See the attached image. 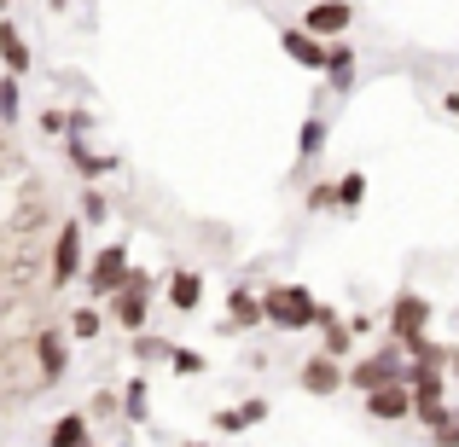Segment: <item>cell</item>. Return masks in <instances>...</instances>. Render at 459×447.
Wrapping results in <instances>:
<instances>
[{"instance_id": "603a6c76", "label": "cell", "mask_w": 459, "mask_h": 447, "mask_svg": "<svg viewBox=\"0 0 459 447\" xmlns=\"http://www.w3.org/2000/svg\"><path fill=\"white\" fill-rule=\"evenodd\" d=\"M0 12H6V0H0Z\"/></svg>"}, {"instance_id": "d6986e66", "label": "cell", "mask_w": 459, "mask_h": 447, "mask_svg": "<svg viewBox=\"0 0 459 447\" xmlns=\"http://www.w3.org/2000/svg\"><path fill=\"white\" fill-rule=\"evenodd\" d=\"M140 413H146V378L128 383V418H140Z\"/></svg>"}, {"instance_id": "9a60e30c", "label": "cell", "mask_w": 459, "mask_h": 447, "mask_svg": "<svg viewBox=\"0 0 459 447\" xmlns=\"http://www.w3.org/2000/svg\"><path fill=\"white\" fill-rule=\"evenodd\" d=\"M227 308H233V320H238V325H256L262 314H268L256 297H245V291H233V297H227Z\"/></svg>"}, {"instance_id": "ffe728a7", "label": "cell", "mask_w": 459, "mask_h": 447, "mask_svg": "<svg viewBox=\"0 0 459 447\" xmlns=\"http://www.w3.org/2000/svg\"><path fill=\"white\" fill-rule=\"evenodd\" d=\"M76 337H100V314H93V308L76 314Z\"/></svg>"}, {"instance_id": "4fadbf2b", "label": "cell", "mask_w": 459, "mask_h": 447, "mask_svg": "<svg viewBox=\"0 0 459 447\" xmlns=\"http://www.w3.org/2000/svg\"><path fill=\"white\" fill-rule=\"evenodd\" d=\"M35 348H41V372H47V378H58V372H65V337L41 331V343H35Z\"/></svg>"}, {"instance_id": "30bf717a", "label": "cell", "mask_w": 459, "mask_h": 447, "mask_svg": "<svg viewBox=\"0 0 459 447\" xmlns=\"http://www.w3.org/2000/svg\"><path fill=\"white\" fill-rule=\"evenodd\" d=\"M0 58H6L12 76H18V70H30V47H23V35L12 30V23H0Z\"/></svg>"}, {"instance_id": "ba28073f", "label": "cell", "mask_w": 459, "mask_h": 447, "mask_svg": "<svg viewBox=\"0 0 459 447\" xmlns=\"http://www.w3.org/2000/svg\"><path fill=\"white\" fill-rule=\"evenodd\" d=\"M355 383H360V390H384V383H395V360H384V355H372V360H360V366H355Z\"/></svg>"}, {"instance_id": "5b68a950", "label": "cell", "mask_w": 459, "mask_h": 447, "mask_svg": "<svg viewBox=\"0 0 459 447\" xmlns=\"http://www.w3.org/2000/svg\"><path fill=\"white\" fill-rule=\"evenodd\" d=\"M367 407H372V418H407L419 401L402 390V383H384V390H372V395H367Z\"/></svg>"}, {"instance_id": "52a82bcc", "label": "cell", "mask_w": 459, "mask_h": 447, "mask_svg": "<svg viewBox=\"0 0 459 447\" xmlns=\"http://www.w3.org/2000/svg\"><path fill=\"white\" fill-rule=\"evenodd\" d=\"M343 23H349V6H343V0H320V6L308 12V30L314 35H337Z\"/></svg>"}, {"instance_id": "3957f363", "label": "cell", "mask_w": 459, "mask_h": 447, "mask_svg": "<svg viewBox=\"0 0 459 447\" xmlns=\"http://www.w3.org/2000/svg\"><path fill=\"white\" fill-rule=\"evenodd\" d=\"M123 285H128V250L111 245L100 262H93V291H100V297H117Z\"/></svg>"}, {"instance_id": "e0dca14e", "label": "cell", "mask_w": 459, "mask_h": 447, "mask_svg": "<svg viewBox=\"0 0 459 447\" xmlns=\"http://www.w3.org/2000/svg\"><path fill=\"white\" fill-rule=\"evenodd\" d=\"M0 116H6V123H12V116H18V82H0Z\"/></svg>"}, {"instance_id": "44dd1931", "label": "cell", "mask_w": 459, "mask_h": 447, "mask_svg": "<svg viewBox=\"0 0 459 447\" xmlns=\"http://www.w3.org/2000/svg\"><path fill=\"white\" fill-rule=\"evenodd\" d=\"M437 447H459V413H448V425L437 430Z\"/></svg>"}, {"instance_id": "ac0fdd59", "label": "cell", "mask_w": 459, "mask_h": 447, "mask_svg": "<svg viewBox=\"0 0 459 447\" xmlns=\"http://www.w3.org/2000/svg\"><path fill=\"white\" fill-rule=\"evenodd\" d=\"M320 146H325V123H308V128H303V146H297V151H303V157H314Z\"/></svg>"}, {"instance_id": "7c38bea8", "label": "cell", "mask_w": 459, "mask_h": 447, "mask_svg": "<svg viewBox=\"0 0 459 447\" xmlns=\"http://www.w3.org/2000/svg\"><path fill=\"white\" fill-rule=\"evenodd\" d=\"M53 447H88V418H82V413L58 418V425H53Z\"/></svg>"}, {"instance_id": "7a4b0ae2", "label": "cell", "mask_w": 459, "mask_h": 447, "mask_svg": "<svg viewBox=\"0 0 459 447\" xmlns=\"http://www.w3.org/2000/svg\"><path fill=\"white\" fill-rule=\"evenodd\" d=\"M425 325H430V302L419 297V291H402V297H395V308H390V331L402 337V343H419Z\"/></svg>"}, {"instance_id": "7402d4cb", "label": "cell", "mask_w": 459, "mask_h": 447, "mask_svg": "<svg viewBox=\"0 0 459 447\" xmlns=\"http://www.w3.org/2000/svg\"><path fill=\"white\" fill-rule=\"evenodd\" d=\"M169 360H175V372H204V360H198V355H186V348H175Z\"/></svg>"}, {"instance_id": "277c9868", "label": "cell", "mask_w": 459, "mask_h": 447, "mask_svg": "<svg viewBox=\"0 0 459 447\" xmlns=\"http://www.w3.org/2000/svg\"><path fill=\"white\" fill-rule=\"evenodd\" d=\"M76 268H82V227L70 221L65 233H58V245H53V279H58V285L76 279Z\"/></svg>"}, {"instance_id": "8992f818", "label": "cell", "mask_w": 459, "mask_h": 447, "mask_svg": "<svg viewBox=\"0 0 459 447\" xmlns=\"http://www.w3.org/2000/svg\"><path fill=\"white\" fill-rule=\"evenodd\" d=\"M337 383H343V372H337V355H314L303 366V390L308 395H332Z\"/></svg>"}, {"instance_id": "8fae6325", "label": "cell", "mask_w": 459, "mask_h": 447, "mask_svg": "<svg viewBox=\"0 0 459 447\" xmlns=\"http://www.w3.org/2000/svg\"><path fill=\"white\" fill-rule=\"evenodd\" d=\"M198 297H204L198 273H175V279H169V302H175V308H198Z\"/></svg>"}, {"instance_id": "5bb4252c", "label": "cell", "mask_w": 459, "mask_h": 447, "mask_svg": "<svg viewBox=\"0 0 459 447\" xmlns=\"http://www.w3.org/2000/svg\"><path fill=\"white\" fill-rule=\"evenodd\" d=\"M262 413H268V407H262V401H250V407H238V413H233V407H227V413H215V430H245V425H250V418H262Z\"/></svg>"}, {"instance_id": "9c48e42d", "label": "cell", "mask_w": 459, "mask_h": 447, "mask_svg": "<svg viewBox=\"0 0 459 447\" xmlns=\"http://www.w3.org/2000/svg\"><path fill=\"white\" fill-rule=\"evenodd\" d=\"M285 53H291L297 64H308V70L332 64V53H320V47H314V35H303V30H291V35H285Z\"/></svg>"}, {"instance_id": "6da1fadb", "label": "cell", "mask_w": 459, "mask_h": 447, "mask_svg": "<svg viewBox=\"0 0 459 447\" xmlns=\"http://www.w3.org/2000/svg\"><path fill=\"white\" fill-rule=\"evenodd\" d=\"M262 308H268V320H280L285 331H303V325L320 320V308H314V297L303 285H273V291L262 297Z\"/></svg>"}, {"instance_id": "2e32d148", "label": "cell", "mask_w": 459, "mask_h": 447, "mask_svg": "<svg viewBox=\"0 0 459 447\" xmlns=\"http://www.w3.org/2000/svg\"><path fill=\"white\" fill-rule=\"evenodd\" d=\"M360 192H367V180H360V175H343V180H337V203H343V210H355Z\"/></svg>"}]
</instances>
